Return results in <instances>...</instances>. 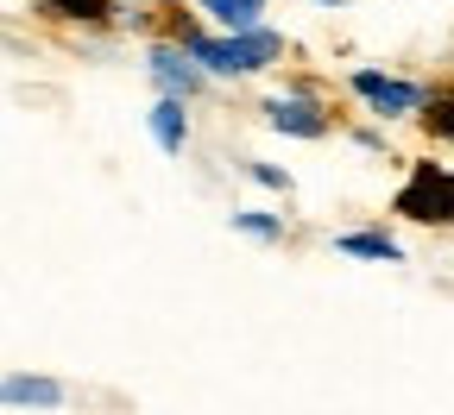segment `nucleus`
<instances>
[{"label": "nucleus", "mask_w": 454, "mask_h": 415, "mask_svg": "<svg viewBox=\"0 0 454 415\" xmlns=\"http://www.w3.org/2000/svg\"><path fill=\"white\" fill-rule=\"evenodd\" d=\"M177 38L196 50V64L208 76H259V70H271L278 57H284V32H271V26H247V32L208 38V32H196V26L177 19Z\"/></svg>", "instance_id": "f257e3e1"}, {"label": "nucleus", "mask_w": 454, "mask_h": 415, "mask_svg": "<svg viewBox=\"0 0 454 415\" xmlns=\"http://www.w3.org/2000/svg\"><path fill=\"white\" fill-rule=\"evenodd\" d=\"M391 208L411 214V220H423V227H454V170L411 164V176H404V189H397Z\"/></svg>", "instance_id": "f03ea898"}, {"label": "nucleus", "mask_w": 454, "mask_h": 415, "mask_svg": "<svg viewBox=\"0 0 454 415\" xmlns=\"http://www.w3.org/2000/svg\"><path fill=\"white\" fill-rule=\"evenodd\" d=\"M354 95L379 113V120H417L423 113V88L404 76H385V70H354Z\"/></svg>", "instance_id": "7ed1b4c3"}, {"label": "nucleus", "mask_w": 454, "mask_h": 415, "mask_svg": "<svg viewBox=\"0 0 454 415\" xmlns=\"http://www.w3.org/2000/svg\"><path fill=\"white\" fill-rule=\"evenodd\" d=\"M265 127L284 133V139H322L328 133V113H322V101L309 88H278L265 101Z\"/></svg>", "instance_id": "20e7f679"}, {"label": "nucleus", "mask_w": 454, "mask_h": 415, "mask_svg": "<svg viewBox=\"0 0 454 415\" xmlns=\"http://www.w3.org/2000/svg\"><path fill=\"white\" fill-rule=\"evenodd\" d=\"M145 70H152V82H158L164 95H184V101H190V95L202 88V76H208V70L196 64V50H190L184 38H170V44H152V50H145Z\"/></svg>", "instance_id": "39448f33"}, {"label": "nucleus", "mask_w": 454, "mask_h": 415, "mask_svg": "<svg viewBox=\"0 0 454 415\" xmlns=\"http://www.w3.org/2000/svg\"><path fill=\"white\" fill-rule=\"evenodd\" d=\"M145 127H152L158 151L184 158V145H190V113H184V95H164V101H158V107L145 113Z\"/></svg>", "instance_id": "423d86ee"}, {"label": "nucleus", "mask_w": 454, "mask_h": 415, "mask_svg": "<svg viewBox=\"0 0 454 415\" xmlns=\"http://www.w3.org/2000/svg\"><path fill=\"white\" fill-rule=\"evenodd\" d=\"M334 252H348V258H379V265H397V258H404V246H397L391 233H334Z\"/></svg>", "instance_id": "0eeeda50"}, {"label": "nucleus", "mask_w": 454, "mask_h": 415, "mask_svg": "<svg viewBox=\"0 0 454 415\" xmlns=\"http://www.w3.org/2000/svg\"><path fill=\"white\" fill-rule=\"evenodd\" d=\"M7 403H13V409H26V403H32V409H57V403H64V390H57L51 378H20V372H13V378H7Z\"/></svg>", "instance_id": "6e6552de"}, {"label": "nucleus", "mask_w": 454, "mask_h": 415, "mask_svg": "<svg viewBox=\"0 0 454 415\" xmlns=\"http://www.w3.org/2000/svg\"><path fill=\"white\" fill-rule=\"evenodd\" d=\"M51 19H76V26H107L114 19V0H38Z\"/></svg>", "instance_id": "1a4fd4ad"}, {"label": "nucleus", "mask_w": 454, "mask_h": 415, "mask_svg": "<svg viewBox=\"0 0 454 415\" xmlns=\"http://www.w3.org/2000/svg\"><path fill=\"white\" fill-rule=\"evenodd\" d=\"M202 13H215L227 32H247V26H259V13H265V0H196Z\"/></svg>", "instance_id": "9d476101"}, {"label": "nucleus", "mask_w": 454, "mask_h": 415, "mask_svg": "<svg viewBox=\"0 0 454 415\" xmlns=\"http://www.w3.org/2000/svg\"><path fill=\"white\" fill-rule=\"evenodd\" d=\"M227 220H234V233H247V240H265V246H278V240H284V220H278V214H265V208H234Z\"/></svg>", "instance_id": "9b49d317"}, {"label": "nucleus", "mask_w": 454, "mask_h": 415, "mask_svg": "<svg viewBox=\"0 0 454 415\" xmlns=\"http://www.w3.org/2000/svg\"><path fill=\"white\" fill-rule=\"evenodd\" d=\"M417 120H423L435 139H454V95H435V101H429V113H417Z\"/></svg>", "instance_id": "f8f14e48"}, {"label": "nucleus", "mask_w": 454, "mask_h": 415, "mask_svg": "<svg viewBox=\"0 0 454 415\" xmlns=\"http://www.w3.org/2000/svg\"><path fill=\"white\" fill-rule=\"evenodd\" d=\"M253 176H259V183H265V189H284V196H291V176H284L278 164H253Z\"/></svg>", "instance_id": "ddd939ff"}, {"label": "nucleus", "mask_w": 454, "mask_h": 415, "mask_svg": "<svg viewBox=\"0 0 454 415\" xmlns=\"http://www.w3.org/2000/svg\"><path fill=\"white\" fill-rule=\"evenodd\" d=\"M354 145H360V151H385V133H379V127H366V133H354Z\"/></svg>", "instance_id": "4468645a"}, {"label": "nucleus", "mask_w": 454, "mask_h": 415, "mask_svg": "<svg viewBox=\"0 0 454 415\" xmlns=\"http://www.w3.org/2000/svg\"><path fill=\"white\" fill-rule=\"evenodd\" d=\"M316 7H340V0H316Z\"/></svg>", "instance_id": "2eb2a0df"}]
</instances>
